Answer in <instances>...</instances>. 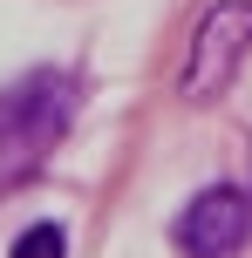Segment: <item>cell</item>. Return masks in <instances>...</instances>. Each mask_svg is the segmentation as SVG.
<instances>
[{
  "mask_svg": "<svg viewBox=\"0 0 252 258\" xmlns=\"http://www.w3.org/2000/svg\"><path fill=\"white\" fill-rule=\"evenodd\" d=\"M7 258H68V238H62V224H27Z\"/></svg>",
  "mask_w": 252,
  "mask_h": 258,
  "instance_id": "3",
  "label": "cell"
},
{
  "mask_svg": "<svg viewBox=\"0 0 252 258\" xmlns=\"http://www.w3.org/2000/svg\"><path fill=\"white\" fill-rule=\"evenodd\" d=\"M252 238V197L239 183H212V190H198L184 204V218H177V245L191 258H232Z\"/></svg>",
  "mask_w": 252,
  "mask_h": 258,
  "instance_id": "2",
  "label": "cell"
},
{
  "mask_svg": "<svg viewBox=\"0 0 252 258\" xmlns=\"http://www.w3.org/2000/svg\"><path fill=\"white\" fill-rule=\"evenodd\" d=\"M245 54H252V0H218V7L198 21V34H191V54H184V75H177V95H184L191 109L218 102V95L239 82Z\"/></svg>",
  "mask_w": 252,
  "mask_h": 258,
  "instance_id": "1",
  "label": "cell"
}]
</instances>
